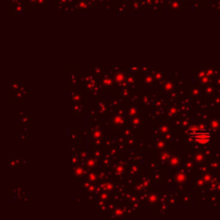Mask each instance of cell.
I'll return each mask as SVG.
<instances>
[{
  "mask_svg": "<svg viewBox=\"0 0 220 220\" xmlns=\"http://www.w3.org/2000/svg\"><path fill=\"white\" fill-rule=\"evenodd\" d=\"M190 136L200 144H207L211 140V133L206 130H192Z\"/></svg>",
  "mask_w": 220,
  "mask_h": 220,
  "instance_id": "6da1fadb",
  "label": "cell"
}]
</instances>
